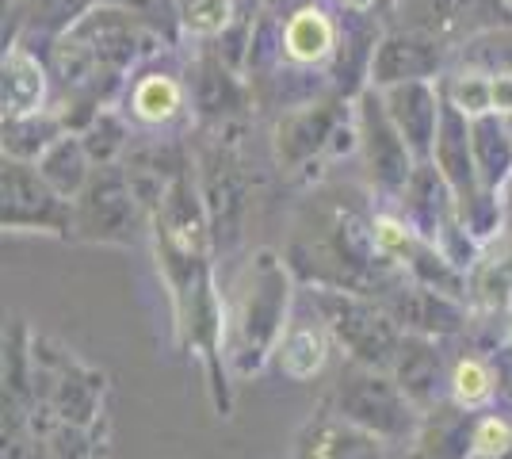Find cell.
<instances>
[{
	"label": "cell",
	"instance_id": "e575fe53",
	"mask_svg": "<svg viewBox=\"0 0 512 459\" xmlns=\"http://www.w3.org/2000/svg\"><path fill=\"white\" fill-rule=\"evenodd\" d=\"M493 368H497V383H501V406L512 410V349L509 345H497L490 349Z\"/></svg>",
	"mask_w": 512,
	"mask_h": 459
},
{
	"label": "cell",
	"instance_id": "52a82bcc",
	"mask_svg": "<svg viewBox=\"0 0 512 459\" xmlns=\"http://www.w3.org/2000/svg\"><path fill=\"white\" fill-rule=\"evenodd\" d=\"M321 410L379 437L390 448H409L421 429V414H425L398 387L394 375L383 368L356 364V360H344L341 372L333 375V387H329V398Z\"/></svg>",
	"mask_w": 512,
	"mask_h": 459
},
{
	"label": "cell",
	"instance_id": "603a6c76",
	"mask_svg": "<svg viewBox=\"0 0 512 459\" xmlns=\"http://www.w3.org/2000/svg\"><path fill=\"white\" fill-rule=\"evenodd\" d=\"M394 211H398L417 234H425L428 241H440L455 222L463 219L451 184L444 180V173H440L432 161H421V165H417V173H413L409 188L402 192V199L394 203Z\"/></svg>",
	"mask_w": 512,
	"mask_h": 459
},
{
	"label": "cell",
	"instance_id": "5bb4252c",
	"mask_svg": "<svg viewBox=\"0 0 512 459\" xmlns=\"http://www.w3.org/2000/svg\"><path fill=\"white\" fill-rule=\"evenodd\" d=\"M0 226L4 234H50L73 241V199L58 196L35 161H0Z\"/></svg>",
	"mask_w": 512,
	"mask_h": 459
},
{
	"label": "cell",
	"instance_id": "d4e9b609",
	"mask_svg": "<svg viewBox=\"0 0 512 459\" xmlns=\"http://www.w3.org/2000/svg\"><path fill=\"white\" fill-rule=\"evenodd\" d=\"M295 459H394L390 444L348 425L329 410L314 414L295 437Z\"/></svg>",
	"mask_w": 512,
	"mask_h": 459
},
{
	"label": "cell",
	"instance_id": "6da1fadb",
	"mask_svg": "<svg viewBox=\"0 0 512 459\" xmlns=\"http://www.w3.org/2000/svg\"><path fill=\"white\" fill-rule=\"evenodd\" d=\"M150 245L157 276L169 291L172 326L180 349L207 364V387L218 417H230V368L222 356V287L214 280L218 245L211 234V219L203 207V192L195 169L180 176L169 196L150 211Z\"/></svg>",
	"mask_w": 512,
	"mask_h": 459
},
{
	"label": "cell",
	"instance_id": "7402d4cb",
	"mask_svg": "<svg viewBox=\"0 0 512 459\" xmlns=\"http://www.w3.org/2000/svg\"><path fill=\"white\" fill-rule=\"evenodd\" d=\"M0 108H4V119L54 108L50 66H46L43 54H35L20 39L4 46V58H0Z\"/></svg>",
	"mask_w": 512,
	"mask_h": 459
},
{
	"label": "cell",
	"instance_id": "30bf717a",
	"mask_svg": "<svg viewBox=\"0 0 512 459\" xmlns=\"http://www.w3.org/2000/svg\"><path fill=\"white\" fill-rule=\"evenodd\" d=\"M195 138H203L192 150L195 180H199L214 245L222 257L241 241V226H245V211H249V176H245L241 146H237L241 127H234V131H195Z\"/></svg>",
	"mask_w": 512,
	"mask_h": 459
},
{
	"label": "cell",
	"instance_id": "9c48e42d",
	"mask_svg": "<svg viewBox=\"0 0 512 459\" xmlns=\"http://www.w3.org/2000/svg\"><path fill=\"white\" fill-rule=\"evenodd\" d=\"M302 291L321 310L344 360L383 368V372L394 368V356H398L406 329L390 318V310L379 299L360 295V291H341V287H302Z\"/></svg>",
	"mask_w": 512,
	"mask_h": 459
},
{
	"label": "cell",
	"instance_id": "4dcf8cb0",
	"mask_svg": "<svg viewBox=\"0 0 512 459\" xmlns=\"http://www.w3.org/2000/svg\"><path fill=\"white\" fill-rule=\"evenodd\" d=\"M176 8H180V43L184 46L214 43L241 20L237 0H176Z\"/></svg>",
	"mask_w": 512,
	"mask_h": 459
},
{
	"label": "cell",
	"instance_id": "5b68a950",
	"mask_svg": "<svg viewBox=\"0 0 512 459\" xmlns=\"http://www.w3.org/2000/svg\"><path fill=\"white\" fill-rule=\"evenodd\" d=\"M31 383H35V425L50 429H111L107 417V375L81 360L58 337L31 333Z\"/></svg>",
	"mask_w": 512,
	"mask_h": 459
},
{
	"label": "cell",
	"instance_id": "484cf974",
	"mask_svg": "<svg viewBox=\"0 0 512 459\" xmlns=\"http://www.w3.org/2000/svg\"><path fill=\"white\" fill-rule=\"evenodd\" d=\"M470 142L478 161V180L490 196H509L512 188V127L501 115L470 119Z\"/></svg>",
	"mask_w": 512,
	"mask_h": 459
},
{
	"label": "cell",
	"instance_id": "f546056e",
	"mask_svg": "<svg viewBox=\"0 0 512 459\" xmlns=\"http://www.w3.org/2000/svg\"><path fill=\"white\" fill-rule=\"evenodd\" d=\"M77 134H81V142H85V150L96 169H104V165H123V157H127V150L134 146V138H138V131L130 127V119L123 115L119 104L100 108Z\"/></svg>",
	"mask_w": 512,
	"mask_h": 459
},
{
	"label": "cell",
	"instance_id": "1f68e13d",
	"mask_svg": "<svg viewBox=\"0 0 512 459\" xmlns=\"http://www.w3.org/2000/svg\"><path fill=\"white\" fill-rule=\"evenodd\" d=\"M451 69H478V73H512V23L470 35L455 46Z\"/></svg>",
	"mask_w": 512,
	"mask_h": 459
},
{
	"label": "cell",
	"instance_id": "d6986e66",
	"mask_svg": "<svg viewBox=\"0 0 512 459\" xmlns=\"http://www.w3.org/2000/svg\"><path fill=\"white\" fill-rule=\"evenodd\" d=\"M451 341L425 337V333H406L390 375L398 379V387L417 402V410H432L436 402H448L451 383Z\"/></svg>",
	"mask_w": 512,
	"mask_h": 459
},
{
	"label": "cell",
	"instance_id": "ba28073f",
	"mask_svg": "<svg viewBox=\"0 0 512 459\" xmlns=\"http://www.w3.org/2000/svg\"><path fill=\"white\" fill-rule=\"evenodd\" d=\"M119 108L142 138H192V92L184 46H165L130 73Z\"/></svg>",
	"mask_w": 512,
	"mask_h": 459
},
{
	"label": "cell",
	"instance_id": "277c9868",
	"mask_svg": "<svg viewBox=\"0 0 512 459\" xmlns=\"http://www.w3.org/2000/svg\"><path fill=\"white\" fill-rule=\"evenodd\" d=\"M299 280L283 253L260 245L234 272L230 287L222 291V356L234 379L260 375L291 322V310L299 303Z\"/></svg>",
	"mask_w": 512,
	"mask_h": 459
},
{
	"label": "cell",
	"instance_id": "f1b7e54d",
	"mask_svg": "<svg viewBox=\"0 0 512 459\" xmlns=\"http://www.w3.org/2000/svg\"><path fill=\"white\" fill-rule=\"evenodd\" d=\"M35 165H39V173L46 176V184L65 199L81 196L85 184L92 180V173H96V165H92V157H88L85 142H81L77 131H65Z\"/></svg>",
	"mask_w": 512,
	"mask_h": 459
},
{
	"label": "cell",
	"instance_id": "ac0fdd59",
	"mask_svg": "<svg viewBox=\"0 0 512 459\" xmlns=\"http://www.w3.org/2000/svg\"><path fill=\"white\" fill-rule=\"evenodd\" d=\"M337 352V341L325 326L321 310L314 306V299L299 287V303L291 310V322L283 329L272 356V368L291 383H310L329 368V356Z\"/></svg>",
	"mask_w": 512,
	"mask_h": 459
},
{
	"label": "cell",
	"instance_id": "8992f818",
	"mask_svg": "<svg viewBox=\"0 0 512 459\" xmlns=\"http://www.w3.org/2000/svg\"><path fill=\"white\" fill-rule=\"evenodd\" d=\"M356 153V108L337 92L279 111L272 119V157L287 180H318Z\"/></svg>",
	"mask_w": 512,
	"mask_h": 459
},
{
	"label": "cell",
	"instance_id": "836d02e7",
	"mask_svg": "<svg viewBox=\"0 0 512 459\" xmlns=\"http://www.w3.org/2000/svg\"><path fill=\"white\" fill-rule=\"evenodd\" d=\"M470 459H512V410L493 406L478 414V437Z\"/></svg>",
	"mask_w": 512,
	"mask_h": 459
},
{
	"label": "cell",
	"instance_id": "d590c367",
	"mask_svg": "<svg viewBox=\"0 0 512 459\" xmlns=\"http://www.w3.org/2000/svg\"><path fill=\"white\" fill-rule=\"evenodd\" d=\"M337 12H379V0H329Z\"/></svg>",
	"mask_w": 512,
	"mask_h": 459
},
{
	"label": "cell",
	"instance_id": "44dd1931",
	"mask_svg": "<svg viewBox=\"0 0 512 459\" xmlns=\"http://www.w3.org/2000/svg\"><path fill=\"white\" fill-rule=\"evenodd\" d=\"M379 12H341V43L329 66V85L344 100H356L363 88H371V62L383 39Z\"/></svg>",
	"mask_w": 512,
	"mask_h": 459
},
{
	"label": "cell",
	"instance_id": "ffe728a7",
	"mask_svg": "<svg viewBox=\"0 0 512 459\" xmlns=\"http://www.w3.org/2000/svg\"><path fill=\"white\" fill-rule=\"evenodd\" d=\"M394 127L402 131L417 161H432L436 134L444 123V92L440 81H406V85L379 88Z\"/></svg>",
	"mask_w": 512,
	"mask_h": 459
},
{
	"label": "cell",
	"instance_id": "cb8c5ba5",
	"mask_svg": "<svg viewBox=\"0 0 512 459\" xmlns=\"http://www.w3.org/2000/svg\"><path fill=\"white\" fill-rule=\"evenodd\" d=\"M478 414L459 402H436L421 414V429L409 444V459H470L478 437Z\"/></svg>",
	"mask_w": 512,
	"mask_h": 459
},
{
	"label": "cell",
	"instance_id": "7a4b0ae2",
	"mask_svg": "<svg viewBox=\"0 0 512 459\" xmlns=\"http://www.w3.org/2000/svg\"><path fill=\"white\" fill-rule=\"evenodd\" d=\"M165 39L127 4L92 0L46 46L54 77V111L69 131H81L107 104H119L130 73L165 50Z\"/></svg>",
	"mask_w": 512,
	"mask_h": 459
},
{
	"label": "cell",
	"instance_id": "e0dca14e",
	"mask_svg": "<svg viewBox=\"0 0 512 459\" xmlns=\"http://www.w3.org/2000/svg\"><path fill=\"white\" fill-rule=\"evenodd\" d=\"M455 62V46L409 31V27H386L375 62H371V88L406 85V81H440Z\"/></svg>",
	"mask_w": 512,
	"mask_h": 459
},
{
	"label": "cell",
	"instance_id": "4316f807",
	"mask_svg": "<svg viewBox=\"0 0 512 459\" xmlns=\"http://www.w3.org/2000/svg\"><path fill=\"white\" fill-rule=\"evenodd\" d=\"M448 398L459 402V406H467V410H493L501 402V383H497V368H493L490 349L467 345L463 352L451 356Z\"/></svg>",
	"mask_w": 512,
	"mask_h": 459
},
{
	"label": "cell",
	"instance_id": "8d00e7d4",
	"mask_svg": "<svg viewBox=\"0 0 512 459\" xmlns=\"http://www.w3.org/2000/svg\"><path fill=\"white\" fill-rule=\"evenodd\" d=\"M501 345H509L512 349V314L505 318V329H501Z\"/></svg>",
	"mask_w": 512,
	"mask_h": 459
},
{
	"label": "cell",
	"instance_id": "4fadbf2b",
	"mask_svg": "<svg viewBox=\"0 0 512 459\" xmlns=\"http://www.w3.org/2000/svg\"><path fill=\"white\" fill-rule=\"evenodd\" d=\"M184 54H188V92H192L195 131L245 127L256 108L245 69L226 62L214 46H184Z\"/></svg>",
	"mask_w": 512,
	"mask_h": 459
},
{
	"label": "cell",
	"instance_id": "3957f363",
	"mask_svg": "<svg viewBox=\"0 0 512 459\" xmlns=\"http://www.w3.org/2000/svg\"><path fill=\"white\" fill-rule=\"evenodd\" d=\"M283 257L302 287H341L383 299L402 280V272L379 253L375 211L367 215L360 207L321 192L310 196Z\"/></svg>",
	"mask_w": 512,
	"mask_h": 459
},
{
	"label": "cell",
	"instance_id": "9a60e30c",
	"mask_svg": "<svg viewBox=\"0 0 512 459\" xmlns=\"http://www.w3.org/2000/svg\"><path fill=\"white\" fill-rule=\"evenodd\" d=\"M379 20L459 46L470 35L512 23V0H379Z\"/></svg>",
	"mask_w": 512,
	"mask_h": 459
},
{
	"label": "cell",
	"instance_id": "d6a6232c",
	"mask_svg": "<svg viewBox=\"0 0 512 459\" xmlns=\"http://www.w3.org/2000/svg\"><path fill=\"white\" fill-rule=\"evenodd\" d=\"M440 92H444V104L455 108L467 119H482L493 115V96H490V73H478V69H448L440 77Z\"/></svg>",
	"mask_w": 512,
	"mask_h": 459
},
{
	"label": "cell",
	"instance_id": "74e56055",
	"mask_svg": "<svg viewBox=\"0 0 512 459\" xmlns=\"http://www.w3.org/2000/svg\"><path fill=\"white\" fill-rule=\"evenodd\" d=\"M88 4H92V0H88ZM111 4H123V0H111Z\"/></svg>",
	"mask_w": 512,
	"mask_h": 459
},
{
	"label": "cell",
	"instance_id": "83f0119b",
	"mask_svg": "<svg viewBox=\"0 0 512 459\" xmlns=\"http://www.w3.org/2000/svg\"><path fill=\"white\" fill-rule=\"evenodd\" d=\"M65 131L69 127H65V119L54 108L4 119L0 123V153L12 157V161H39Z\"/></svg>",
	"mask_w": 512,
	"mask_h": 459
},
{
	"label": "cell",
	"instance_id": "8fae6325",
	"mask_svg": "<svg viewBox=\"0 0 512 459\" xmlns=\"http://www.w3.org/2000/svg\"><path fill=\"white\" fill-rule=\"evenodd\" d=\"M352 108H356V161H360L367 196L379 199L383 207H394L421 161L413 157L409 142L394 127L379 88H363L352 100Z\"/></svg>",
	"mask_w": 512,
	"mask_h": 459
},
{
	"label": "cell",
	"instance_id": "7c38bea8",
	"mask_svg": "<svg viewBox=\"0 0 512 459\" xmlns=\"http://www.w3.org/2000/svg\"><path fill=\"white\" fill-rule=\"evenodd\" d=\"M150 238V211L134 192L123 165L96 169L85 192L73 199V241L130 249Z\"/></svg>",
	"mask_w": 512,
	"mask_h": 459
},
{
	"label": "cell",
	"instance_id": "2e32d148",
	"mask_svg": "<svg viewBox=\"0 0 512 459\" xmlns=\"http://www.w3.org/2000/svg\"><path fill=\"white\" fill-rule=\"evenodd\" d=\"M379 303L390 310V318L406 333H425V337H440V341H459L478 322L470 303L455 299V295H444L436 287L417 284L409 276H402Z\"/></svg>",
	"mask_w": 512,
	"mask_h": 459
}]
</instances>
